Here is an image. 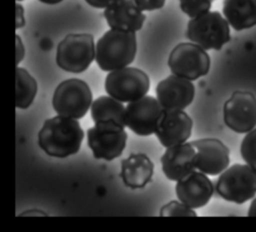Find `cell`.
Instances as JSON below:
<instances>
[{
  "instance_id": "cell-21",
  "label": "cell",
  "mask_w": 256,
  "mask_h": 232,
  "mask_svg": "<svg viewBox=\"0 0 256 232\" xmlns=\"http://www.w3.org/2000/svg\"><path fill=\"white\" fill-rule=\"evenodd\" d=\"M37 93L35 78L24 68H16V107L27 109L33 103Z\"/></svg>"
},
{
  "instance_id": "cell-6",
  "label": "cell",
  "mask_w": 256,
  "mask_h": 232,
  "mask_svg": "<svg viewBox=\"0 0 256 232\" xmlns=\"http://www.w3.org/2000/svg\"><path fill=\"white\" fill-rule=\"evenodd\" d=\"M52 105L58 115L80 119L92 105V92L89 85L77 78L62 81L56 87Z\"/></svg>"
},
{
  "instance_id": "cell-1",
  "label": "cell",
  "mask_w": 256,
  "mask_h": 232,
  "mask_svg": "<svg viewBox=\"0 0 256 232\" xmlns=\"http://www.w3.org/2000/svg\"><path fill=\"white\" fill-rule=\"evenodd\" d=\"M84 131L75 118L56 115L46 119L38 133V145L49 156L66 158L81 147Z\"/></svg>"
},
{
  "instance_id": "cell-32",
  "label": "cell",
  "mask_w": 256,
  "mask_h": 232,
  "mask_svg": "<svg viewBox=\"0 0 256 232\" xmlns=\"http://www.w3.org/2000/svg\"><path fill=\"white\" fill-rule=\"evenodd\" d=\"M17 1H23V0H17Z\"/></svg>"
},
{
  "instance_id": "cell-24",
  "label": "cell",
  "mask_w": 256,
  "mask_h": 232,
  "mask_svg": "<svg viewBox=\"0 0 256 232\" xmlns=\"http://www.w3.org/2000/svg\"><path fill=\"white\" fill-rule=\"evenodd\" d=\"M160 216H197V213L191 207L181 201H170L163 205L160 210Z\"/></svg>"
},
{
  "instance_id": "cell-26",
  "label": "cell",
  "mask_w": 256,
  "mask_h": 232,
  "mask_svg": "<svg viewBox=\"0 0 256 232\" xmlns=\"http://www.w3.org/2000/svg\"><path fill=\"white\" fill-rule=\"evenodd\" d=\"M15 45H16V65H18L25 56V47L22 43L20 36H15Z\"/></svg>"
},
{
  "instance_id": "cell-19",
  "label": "cell",
  "mask_w": 256,
  "mask_h": 232,
  "mask_svg": "<svg viewBox=\"0 0 256 232\" xmlns=\"http://www.w3.org/2000/svg\"><path fill=\"white\" fill-rule=\"evenodd\" d=\"M222 12L236 31L256 25V0H224Z\"/></svg>"
},
{
  "instance_id": "cell-16",
  "label": "cell",
  "mask_w": 256,
  "mask_h": 232,
  "mask_svg": "<svg viewBox=\"0 0 256 232\" xmlns=\"http://www.w3.org/2000/svg\"><path fill=\"white\" fill-rule=\"evenodd\" d=\"M195 157L196 149L191 142L168 147L160 159L163 173L167 179L177 182L196 170Z\"/></svg>"
},
{
  "instance_id": "cell-28",
  "label": "cell",
  "mask_w": 256,
  "mask_h": 232,
  "mask_svg": "<svg viewBox=\"0 0 256 232\" xmlns=\"http://www.w3.org/2000/svg\"><path fill=\"white\" fill-rule=\"evenodd\" d=\"M85 1L92 7H95L98 9H104L115 0H85Z\"/></svg>"
},
{
  "instance_id": "cell-30",
  "label": "cell",
  "mask_w": 256,
  "mask_h": 232,
  "mask_svg": "<svg viewBox=\"0 0 256 232\" xmlns=\"http://www.w3.org/2000/svg\"><path fill=\"white\" fill-rule=\"evenodd\" d=\"M248 216H256V198H254V200L251 202L250 204V208L248 210Z\"/></svg>"
},
{
  "instance_id": "cell-14",
  "label": "cell",
  "mask_w": 256,
  "mask_h": 232,
  "mask_svg": "<svg viewBox=\"0 0 256 232\" xmlns=\"http://www.w3.org/2000/svg\"><path fill=\"white\" fill-rule=\"evenodd\" d=\"M193 121L184 110H164L155 134L165 148L185 143L192 132Z\"/></svg>"
},
{
  "instance_id": "cell-9",
  "label": "cell",
  "mask_w": 256,
  "mask_h": 232,
  "mask_svg": "<svg viewBox=\"0 0 256 232\" xmlns=\"http://www.w3.org/2000/svg\"><path fill=\"white\" fill-rule=\"evenodd\" d=\"M168 66L172 74L193 81L208 74L210 57L199 45L193 42H181L170 52Z\"/></svg>"
},
{
  "instance_id": "cell-18",
  "label": "cell",
  "mask_w": 256,
  "mask_h": 232,
  "mask_svg": "<svg viewBox=\"0 0 256 232\" xmlns=\"http://www.w3.org/2000/svg\"><path fill=\"white\" fill-rule=\"evenodd\" d=\"M154 164L144 153H133L121 161L120 177L130 189H141L152 179Z\"/></svg>"
},
{
  "instance_id": "cell-23",
  "label": "cell",
  "mask_w": 256,
  "mask_h": 232,
  "mask_svg": "<svg viewBox=\"0 0 256 232\" xmlns=\"http://www.w3.org/2000/svg\"><path fill=\"white\" fill-rule=\"evenodd\" d=\"M180 8L190 18H196L209 12L212 0H179Z\"/></svg>"
},
{
  "instance_id": "cell-20",
  "label": "cell",
  "mask_w": 256,
  "mask_h": 232,
  "mask_svg": "<svg viewBox=\"0 0 256 232\" xmlns=\"http://www.w3.org/2000/svg\"><path fill=\"white\" fill-rule=\"evenodd\" d=\"M123 102L111 97V96H100L92 102L90 112L91 118L96 122L103 121H114L122 126L125 125V111L126 107L122 104Z\"/></svg>"
},
{
  "instance_id": "cell-15",
  "label": "cell",
  "mask_w": 256,
  "mask_h": 232,
  "mask_svg": "<svg viewBox=\"0 0 256 232\" xmlns=\"http://www.w3.org/2000/svg\"><path fill=\"white\" fill-rule=\"evenodd\" d=\"M175 192L179 201L197 209L209 202L214 193V186L207 174L194 170L177 181Z\"/></svg>"
},
{
  "instance_id": "cell-12",
  "label": "cell",
  "mask_w": 256,
  "mask_h": 232,
  "mask_svg": "<svg viewBox=\"0 0 256 232\" xmlns=\"http://www.w3.org/2000/svg\"><path fill=\"white\" fill-rule=\"evenodd\" d=\"M191 144L196 149L195 167L207 175L221 174L230 163L229 149L219 139L203 138Z\"/></svg>"
},
{
  "instance_id": "cell-8",
  "label": "cell",
  "mask_w": 256,
  "mask_h": 232,
  "mask_svg": "<svg viewBox=\"0 0 256 232\" xmlns=\"http://www.w3.org/2000/svg\"><path fill=\"white\" fill-rule=\"evenodd\" d=\"M148 75L135 67H124L108 73L105 78L107 94L121 102L130 103L146 96L149 91Z\"/></svg>"
},
{
  "instance_id": "cell-4",
  "label": "cell",
  "mask_w": 256,
  "mask_h": 232,
  "mask_svg": "<svg viewBox=\"0 0 256 232\" xmlns=\"http://www.w3.org/2000/svg\"><path fill=\"white\" fill-rule=\"evenodd\" d=\"M186 37L205 50H220L230 41L229 23L220 12L209 11L189 20Z\"/></svg>"
},
{
  "instance_id": "cell-22",
  "label": "cell",
  "mask_w": 256,
  "mask_h": 232,
  "mask_svg": "<svg viewBox=\"0 0 256 232\" xmlns=\"http://www.w3.org/2000/svg\"><path fill=\"white\" fill-rule=\"evenodd\" d=\"M240 152L246 164L256 170V128L248 132L243 138Z\"/></svg>"
},
{
  "instance_id": "cell-17",
  "label": "cell",
  "mask_w": 256,
  "mask_h": 232,
  "mask_svg": "<svg viewBox=\"0 0 256 232\" xmlns=\"http://www.w3.org/2000/svg\"><path fill=\"white\" fill-rule=\"evenodd\" d=\"M103 16L110 29L129 32L140 30L146 19V16L132 0L113 1L104 9Z\"/></svg>"
},
{
  "instance_id": "cell-5",
  "label": "cell",
  "mask_w": 256,
  "mask_h": 232,
  "mask_svg": "<svg viewBox=\"0 0 256 232\" xmlns=\"http://www.w3.org/2000/svg\"><path fill=\"white\" fill-rule=\"evenodd\" d=\"M215 190L224 200L243 204L256 195V170L248 164H234L220 174Z\"/></svg>"
},
{
  "instance_id": "cell-27",
  "label": "cell",
  "mask_w": 256,
  "mask_h": 232,
  "mask_svg": "<svg viewBox=\"0 0 256 232\" xmlns=\"http://www.w3.org/2000/svg\"><path fill=\"white\" fill-rule=\"evenodd\" d=\"M16 24L15 28L20 29L25 25V19H24V9L21 4L16 3Z\"/></svg>"
},
{
  "instance_id": "cell-29",
  "label": "cell",
  "mask_w": 256,
  "mask_h": 232,
  "mask_svg": "<svg viewBox=\"0 0 256 232\" xmlns=\"http://www.w3.org/2000/svg\"><path fill=\"white\" fill-rule=\"evenodd\" d=\"M18 216H48V215L41 210L34 209V210H28V211L22 212Z\"/></svg>"
},
{
  "instance_id": "cell-10",
  "label": "cell",
  "mask_w": 256,
  "mask_h": 232,
  "mask_svg": "<svg viewBox=\"0 0 256 232\" xmlns=\"http://www.w3.org/2000/svg\"><path fill=\"white\" fill-rule=\"evenodd\" d=\"M225 125L236 133H248L256 126V97L249 91H234L223 106Z\"/></svg>"
},
{
  "instance_id": "cell-25",
  "label": "cell",
  "mask_w": 256,
  "mask_h": 232,
  "mask_svg": "<svg viewBox=\"0 0 256 232\" xmlns=\"http://www.w3.org/2000/svg\"><path fill=\"white\" fill-rule=\"evenodd\" d=\"M141 11H153L161 9L166 0H132Z\"/></svg>"
},
{
  "instance_id": "cell-11",
  "label": "cell",
  "mask_w": 256,
  "mask_h": 232,
  "mask_svg": "<svg viewBox=\"0 0 256 232\" xmlns=\"http://www.w3.org/2000/svg\"><path fill=\"white\" fill-rule=\"evenodd\" d=\"M164 112L157 98L146 95L128 103L125 111V125L139 136L155 133Z\"/></svg>"
},
{
  "instance_id": "cell-3",
  "label": "cell",
  "mask_w": 256,
  "mask_h": 232,
  "mask_svg": "<svg viewBox=\"0 0 256 232\" xmlns=\"http://www.w3.org/2000/svg\"><path fill=\"white\" fill-rule=\"evenodd\" d=\"M96 56L94 37L88 33L68 34L57 46L56 63L64 71L82 73Z\"/></svg>"
},
{
  "instance_id": "cell-13",
  "label": "cell",
  "mask_w": 256,
  "mask_h": 232,
  "mask_svg": "<svg viewBox=\"0 0 256 232\" xmlns=\"http://www.w3.org/2000/svg\"><path fill=\"white\" fill-rule=\"evenodd\" d=\"M195 95L192 81L171 74L156 86V96L164 110H184Z\"/></svg>"
},
{
  "instance_id": "cell-31",
  "label": "cell",
  "mask_w": 256,
  "mask_h": 232,
  "mask_svg": "<svg viewBox=\"0 0 256 232\" xmlns=\"http://www.w3.org/2000/svg\"><path fill=\"white\" fill-rule=\"evenodd\" d=\"M40 2L42 3H45V4H49V5H54V4H58L60 2H62L63 0H39Z\"/></svg>"
},
{
  "instance_id": "cell-7",
  "label": "cell",
  "mask_w": 256,
  "mask_h": 232,
  "mask_svg": "<svg viewBox=\"0 0 256 232\" xmlns=\"http://www.w3.org/2000/svg\"><path fill=\"white\" fill-rule=\"evenodd\" d=\"M124 127L114 121H103L87 130V145L94 158L111 161L122 154L127 141Z\"/></svg>"
},
{
  "instance_id": "cell-2",
  "label": "cell",
  "mask_w": 256,
  "mask_h": 232,
  "mask_svg": "<svg viewBox=\"0 0 256 232\" xmlns=\"http://www.w3.org/2000/svg\"><path fill=\"white\" fill-rule=\"evenodd\" d=\"M136 52L135 32L110 29L96 43L95 60L101 70L111 72L131 64Z\"/></svg>"
}]
</instances>
